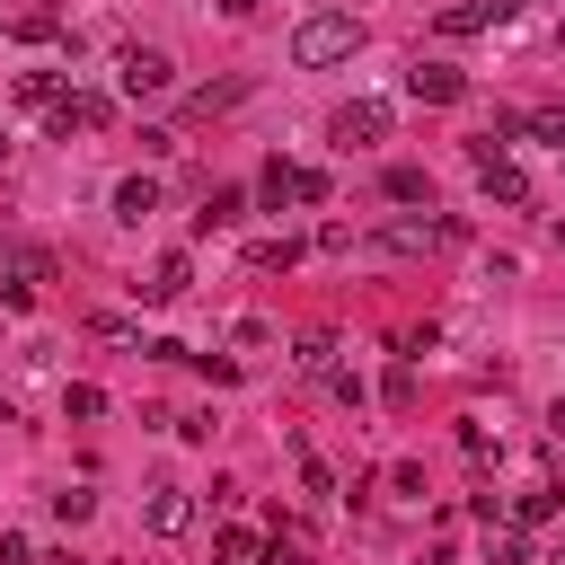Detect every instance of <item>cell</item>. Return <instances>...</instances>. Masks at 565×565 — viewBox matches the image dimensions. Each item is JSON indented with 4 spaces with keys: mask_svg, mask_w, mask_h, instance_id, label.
<instances>
[{
    "mask_svg": "<svg viewBox=\"0 0 565 565\" xmlns=\"http://www.w3.org/2000/svg\"><path fill=\"white\" fill-rule=\"evenodd\" d=\"M353 53H362V18L353 9H318V18L291 26V62L300 71H327V62H353Z\"/></svg>",
    "mask_w": 565,
    "mask_h": 565,
    "instance_id": "cell-1",
    "label": "cell"
},
{
    "mask_svg": "<svg viewBox=\"0 0 565 565\" xmlns=\"http://www.w3.org/2000/svg\"><path fill=\"white\" fill-rule=\"evenodd\" d=\"M115 88H124L132 106H141V97H168V88H177V62H168L159 44H124V53H115Z\"/></svg>",
    "mask_w": 565,
    "mask_h": 565,
    "instance_id": "cell-2",
    "label": "cell"
},
{
    "mask_svg": "<svg viewBox=\"0 0 565 565\" xmlns=\"http://www.w3.org/2000/svg\"><path fill=\"white\" fill-rule=\"evenodd\" d=\"M468 159H477V185H486L494 203H512V212L530 203V177H521V168L503 159V141H494V132H477V141H468Z\"/></svg>",
    "mask_w": 565,
    "mask_h": 565,
    "instance_id": "cell-3",
    "label": "cell"
},
{
    "mask_svg": "<svg viewBox=\"0 0 565 565\" xmlns=\"http://www.w3.org/2000/svg\"><path fill=\"white\" fill-rule=\"evenodd\" d=\"M406 97H415V106H459V97H468V71L415 53V62H406Z\"/></svg>",
    "mask_w": 565,
    "mask_h": 565,
    "instance_id": "cell-4",
    "label": "cell"
},
{
    "mask_svg": "<svg viewBox=\"0 0 565 565\" xmlns=\"http://www.w3.org/2000/svg\"><path fill=\"white\" fill-rule=\"evenodd\" d=\"M185 282H194V256H185V247H168V256L132 282V300H141V309H168V300H185Z\"/></svg>",
    "mask_w": 565,
    "mask_h": 565,
    "instance_id": "cell-5",
    "label": "cell"
},
{
    "mask_svg": "<svg viewBox=\"0 0 565 565\" xmlns=\"http://www.w3.org/2000/svg\"><path fill=\"white\" fill-rule=\"evenodd\" d=\"M344 150H371V141H388V106L380 97H353V106H335V124H327Z\"/></svg>",
    "mask_w": 565,
    "mask_h": 565,
    "instance_id": "cell-6",
    "label": "cell"
},
{
    "mask_svg": "<svg viewBox=\"0 0 565 565\" xmlns=\"http://www.w3.org/2000/svg\"><path fill=\"white\" fill-rule=\"evenodd\" d=\"M141 521H150V539H185L194 530V494L185 486H150L141 494Z\"/></svg>",
    "mask_w": 565,
    "mask_h": 565,
    "instance_id": "cell-7",
    "label": "cell"
},
{
    "mask_svg": "<svg viewBox=\"0 0 565 565\" xmlns=\"http://www.w3.org/2000/svg\"><path fill=\"white\" fill-rule=\"evenodd\" d=\"M106 115H115V106H106L97 88H71V97H53V132H62V141H71V132H97Z\"/></svg>",
    "mask_w": 565,
    "mask_h": 565,
    "instance_id": "cell-8",
    "label": "cell"
},
{
    "mask_svg": "<svg viewBox=\"0 0 565 565\" xmlns=\"http://www.w3.org/2000/svg\"><path fill=\"white\" fill-rule=\"evenodd\" d=\"M212 565H274V539H256V530H212Z\"/></svg>",
    "mask_w": 565,
    "mask_h": 565,
    "instance_id": "cell-9",
    "label": "cell"
},
{
    "mask_svg": "<svg viewBox=\"0 0 565 565\" xmlns=\"http://www.w3.org/2000/svg\"><path fill=\"white\" fill-rule=\"evenodd\" d=\"M256 203H265V212L300 203V168H291V159H265V168H256Z\"/></svg>",
    "mask_w": 565,
    "mask_h": 565,
    "instance_id": "cell-10",
    "label": "cell"
},
{
    "mask_svg": "<svg viewBox=\"0 0 565 565\" xmlns=\"http://www.w3.org/2000/svg\"><path fill=\"white\" fill-rule=\"evenodd\" d=\"M494 18H512V9H503V0H459V9H441L433 26H441V35H486Z\"/></svg>",
    "mask_w": 565,
    "mask_h": 565,
    "instance_id": "cell-11",
    "label": "cell"
},
{
    "mask_svg": "<svg viewBox=\"0 0 565 565\" xmlns=\"http://www.w3.org/2000/svg\"><path fill=\"white\" fill-rule=\"evenodd\" d=\"M238 212H247V194H238V185H212V194H203V212H194V238H212V230H230Z\"/></svg>",
    "mask_w": 565,
    "mask_h": 565,
    "instance_id": "cell-12",
    "label": "cell"
},
{
    "mask_svg": "<svg viewBox=\"0 0 565 565\" xmlns=\"http://www.w3.org/2000/svg\"><path fill=\"white\" fill-rule=\"evenodd\" d=\"M159 212V177H124L115 185V221H150Z\"/></svg>",
    "mask_w": 565,
    "mask_h": 565,
    "instance_id": "cell-13",
    "label": "cell"
},
{
    "mask_svg": "<svg viewBox=\"0 0 565 565\" xmlns=\"http://www.w3.org/2000/svg\"><path fill=\"white\" fill-rule=\"evenodd\" d=\"M556 503H565V486H521V494H512V521H521V530H539Z\"/></svg>",
    "mask_w": 565,
    "mask_h": 565,
    "instance_id": "cell-14",
    "label": "cell"
},
{
    "mask_svg": "<svg viewBox=\"0 0 565 565\" xmlns=\"http://www.w3.org/2000/svg\"><path fill=\"white\" fill-rule=\"evenodd\" d=\"M380 194H388V203H433V177H424V168H388Z\"/></svg>",
    "mask_w": 565,
    "mask_h": 565,
    "instance_id": "cell-15",
    "label": "cell"
},
{
    "mask_svg": "<svg viewBox=\"0 0 565 565\" xmlns=\"http://www.w3.org/2000/svg\"><path fill=\"white\" fill-rule=\"evenodd\" d=\"M247 265H256V274H282V265H300V238H291V230H282V238H256V247H247Z\"/></svg>",
    "mask_w": 565,
    "mask_h": 565,
    "instance_id": "cell-16",
    "label": "cell"
},
{
    "mask_svg": "<svg viewBox=\"0 0 565 565\" xmlns=\"http://www.w3.org/2000/svg\"><path fill=\"white\" fill-rule=\"evenodd\" d=\"M291 362H300L309 380H335V371H344V362H335V335H300V353H291Z\"/></svg>",
    "mask_w": 565,
    "mask_h": 565,
    "instance_id": "cell-17",
    "label": "cell"
},
{
    "mask_svg": "<svg viewBox=\"0 0 565 565\" xmlns=\"http://www.w3.org/2000/svg\"><path fill=\"white\" fill-rule=\"evenodd\" d=\"M521 141H556L565 150V106H521Z\"/></svg>",
    "mask_w": 565,
    "mask_h": 565,
    "instance_id": "cell-18",
    "label": "cell"
},
{
    "mask_svg": "<svg viewBox=\"0 0 565 565\" xmlns=\"http://www.w3.org/2000/svg\"><path fill=\"white\" fill-rule=\"evenodd\" d=\"M62 415H79V424H88V415H106V388H88V380H71V388H62Z\"/></svg>",
    "mask_w": 565,
    "mask_h": 565,
    "instance_id": "cell-19",
    "label": "cell"
},
{
    "mask_svg": "<svg viewBox=\"0 0 565 565\" xmlns=\"http://www.w3.org/2000/svg\"><path fill=\"white\" fill-rule=\"evenodd\" d=\"M88 512H97V494H88V486H62V494H53V521H71V530H79Z\"/></svg>",
    "mask_w": 565,
    "mask_h": 565,
    "instance_id": "cell-20",
    "label": "cell"
},
{
    "mask_svg": "<svg viewBox=\"0 0 565 565\" xmlns=\"http://www.w3.org/2000/svg\"><path fill=\"white\" fill-rule=\"evenodd\" d=\"M0 309H35V274H18V265H0Z\"/></svg>",
    "mask_w": 565,
    "mask_h": 565,
    "instance_id": "cell-21",
    "label": "cell"
},
{
    "mask_svg": "<svg viewBox=\"0 0 565 565\" xmlns=\"http://www.w3.org/2000/svg\"><path fill=\"white\" fill-rule=\"evenodd\" d=\"M18 35H26V44H53V35H62V18H53V9H26V18H18Z\"/></svg>",
    "mask_w": 565,
    "mask_h": 565,
    "instance_id": "cell-22",
    "label": "cell"
},
{
    "mask_svg": "<svg viewBox=\"0 0 565 565\" xmlns=\"http://www.w3.org/2000/svg\"><path fill=\"white\" fill-rule=\"evenodd\" d=\"M18 97H26V106H53V97H62V79H53V71H26V79H18Z\"/></svg>",
    "mask_w": 565,
    "mask_h": 565,
    "instance_id": "cell-23",
    "label": "cell"
},
{
    "mask_svg": "<svg viewBox=\"0 0 565 565\" xmlns=\"http://www.w3.org/2000/svg\"><path fill=\"white\" fill-rule=\"evenodd\" d=\"M88 335H106V344H141V327H132V318H115V309H106V318H88Z\"/></svg>",
    "mask_w": 565,
    "mask_h": 565,
    "instance_id": "cell-24",
    "label": "cell"
},
{
    "mask_svg": "<svg viewBox=\"0 0 565 565\" xmlns=\"http://www.w3.org/2000/svg\"><path fill=\"white\" fill-rule=\"evenodd\" d=\"M230 344H238V353H265V344H274V327H265V318H238V327H230Z\"/></svg>",
    "mask_w": 565,
    "mask_h": 565,
    "instance_id": "cell-25",
    "label": "cell"
},
{
    "mask_svg": "<svg viewBox=\"0 0 565 565\" xmlns=\"http://www.w3.org/2000/svg\"><path fill=\"white\" fill-rule=\"evenodd\" d=\"M380 397H388V406H397V415H406V406H415V362H397V371H388V388H380Z\"/></svg>",
    "mask_w": 565,
    "mask_h": 565,
    "instance_id": "cell-26",
    "label": "cell"
},
{
    "mask_svg": "<svg viewBox=\"0 0 565 565\" xmlns=\"http://www.w3.org/2000/svg\"><path fill=\"white\" fill-rule=\"evenodd\" d=\"M494 565H530V530H521V521L494 539Z\"/></svg>",
    "mask_w": 565,
    "mask_h": 565,
    "instance_id": "cell-27",
    "label": "cell"
},
{
    "mask_svg": "<svg viewBox=\"0 0 565 565\" xmlns=\"http://www.w3.org/2000/svg\"><path fill=\"white\" fill-rule=\"evenodd\" d=\"M0 565H35V539H26V530H9V539H0Z\"/></svg>",
    "mask_w": 565,
    "mask_h": 565,
    "instance_id": "cell-28",
    "label": "cell"
},
{
    "mask_svg": "<svg viewBox=\"0 0 565 565\" xmlns=\"http://www.w3.org/2000/svg\"><path fill=\"white\" fill-rule=\"evenodd\" d=\"M256 9H265V0H221V18H256Z\"/></svg>",
    "mask_w": 565,
    "mask_h": 565,
    "instance_id": "cell-29",
    "label": "cell"
},
{
    "mask_svg": "<svg viewBox=\"0 0 565 565\" xmlns=\"http://www.w3.org/2000/svg\"><path fill=\"white\" fill-rule=\"evenodd\" d=\"M547 433H556V441H565V397H556V406H547Z\"/></svg>",
    "mask_w": 565,
    "mask_h": 565,
    "instance_id": "cell-30",
    "label": "cell"
},
{
    "mask_svg": "<svg viewBox=\"0 0 565 565\" xmlns=\"http://www.w3.org/2000/svg\"><path fill=\"white\" fill-rule=\"evenodd\" d=\"M0 159H9V132H0Z\"/></svg>",
    "mask_w": 565,
    "mask_h": 565,
    "instance_id": "cell-31",
    "label": "cell"
},
{
    "mask_svg": "<svg viewBox=\"0 0 565 565\" xmlns=\"http://www.w3.org/2000/svg\"><path fill=\"white\" fill-rule=\"evenodd\" d=\"M503 9H530V0H503Z\"/></svg>",
    "mask_w": 565,
    "mask_h": 565,
    "instance_id": "cell-32",
    "label": "cell"
},
{
    "mask_svg": "<svg viewBox=\"0 0 565 565\" xmlns=\"http://www.w3.org/2000/svg\"><path fill=\"white\" fill-rule=\"evenodd\" d=\"M556 247H565V221H556Z\"/></svg>",
    "mask_w": 565,
    "mask_h": 565,
    "instance_id": "cell-33",
    "label": "cell"
}]
</instances>
